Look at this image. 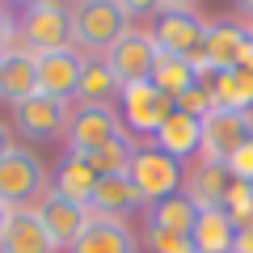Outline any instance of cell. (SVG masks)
Listing matches in <instances>:
<instances>
[{
    "label": "cell",
    "instance_id": "6da1fadb",
    "mask_svg": "<svg viewBox=\"0 0 253 253\" xmlns=\"http://www.w3.org/2000/svg\"><path fill=\"white\" fill-rule=\"evenodd\" d=\"M17 38L26 42L30 55L72 51L76 46L72 9H63L59 0H26V13H21V21H17Z\"/></svg>",
    "mask_w": 253,
    "mask_h": 253
},
{
    "label": "cell",
    "instance_id": "7a4b0ae2",
    "mask_svg": "<svg viewBox=\"0 0 253 253\" xmlns=\"http://www.w3.org/2000/svg\"><path fill=\"white\" fill-rule=\"evenodd\" d=\"M72 26H76V42L84 51L106 55L118 38L131 30V13L118 4V0H84L72 9Z\"/></svg>",
    "mask_w": 253,
    "mask_h": 253
},
{
    "label": "cell",
    "instance_id": "3957f363",
    "mask_svg": "<svg viewBox=\"0 0 253 253\" xmlns=\"http://www.w3.org/2000/svg\"><path fill=\"white\" fill-rule=\"evenodd\" d=\"M46 194V169L34 152L26 148H13L4 161H0V203L9 211H21L30 207L34 199Z\"/></svg>",
    "mask_w": 253,
    "mask_h": 253
},
{
    "label": "cell",
    "instance_id": "277c9868",
    "mask_svg": "<svg viewBox=\"0 0 253 253\" xmlns=\"http://www.w3.org/2000/svg\"><path fill=\"white\" fill-rule=\"evenodd\" d=\"M126 177H131V186L144 194V203L152 207V203H161V199H169V194L181 190V161H173V156L161 152L156 144L152 148H135Z\"/></svg>",
    "mask_w": 253,
    "mask_h": 253
},
{
    "label": "cell",
    "instance_id": "5b68a950",
    "mask_svg": "<svg viewBox=\"0 0 253 253\" xmlns=\"http://www.w3.org/2000/svg\"><path fill=\"white\" fill-rule=\"evenodd\" d=\"M123 114H118L114 106H81L72 114V123H68V152L76 156H93L97 148L114 144V139H123Z\"/></svg>",
    "mask_w": 253,
    "mask_h": 253
},
{
    "label": "cell",
    "instance_id": "8992f818",
    "mask_svg": "<svg viewBox=\"0 0 253 253\" xmlns=\"http://www.w3.org/2000/svg\"><path fill=\"white\" fill-rule=\"evenodd\" d=\"M156 55H161V46H156L152 30H126V34L106 51V63H110V72L118 76V84L126 89V84L152 81Z\"/></svg>",
    "mask_w": 253,
    "mask_h": 253
},
{
    "label": "cell",
    "instance_id": "52a82bcc",
    "mask_svg": "<svg viewBox=\"0 0 253 253\" xmlns=\"http://www.w3.org/2000/svg\"><path fill=\"white\" fill-rule=\"evenodd\" d=\"M118 114H123V123L135 131V135H156L161 131V123L177 110V101L165 97L161 89H156L152 81H139V84H126L123 93H118Z\"/></svg>",
    "mask_w": 253,
    "mask_h": 253
},
{
    "label": "cell",
    "instance_id": "ba28073f",
    "mask_svg": "<svg viewBox=\"0 0 253 253\" xmlns=\"http://www.w3.org/2000/svg\"><path fill=\"white\" fill-rule=\"evenodd\" d=\"M13 123H17V131L26 139H34V144H51V139L68 135L72 110H68V101H59V97H42V93H34V97H26L21 106H13Z\"/></svg>",
    "mask_w": 253,
    "mask_h": 253
},
{
    "label": "cell",
    "instance_id": "9c48e42d",
    "mask_svg": "<svg viewBox=\"0 0 253 253\" xmlns=\"http://www.w3.org/2000/svg\"><path fill=\"white\" fill-rule=\"evenodd\" d=\"M245 139H253V114L211 110V114L203 118V148H199V156L211 161V165H224Z\"/></svg>",
    "mask_w": 253,
    "mask_h": 253
},
{
    "label": "cell",
    "instance_id": "30bf717a",
    "mask_svg": "<svg viewBox=\"0 0 253 253\" xmlns=\"http://www.w3.org/2000/svg\"><path fill=\"white\" fill-rule=\"evenodd\" d=\"M207 30L211 21L203 13H161L152 26V38L161 51H173V55H186V59L199 63L203 46H207Z\"/></svg>",
    "mask_w": 253,
    "mask_h": 253
},
{
    "label": "cell",
    "instance_id": "8fae6325",
    "mask_svg": "<svg viewBox=\"0 0 253 253\" xmlns=\"http://www.w3.org/2000/svg\"><path fill=\"white\" fill-rule=\"evenodd\" d=\"M34 211H38V219H42V228L51 232L55 249H72L76 236L84 232V224L93 219L89 207H81V203H72V199H63V194H55V190H46L42 199H38Z\"/></svg>",
    "mask_w": 253,
    "mask_h": 253
},
{
    "label": "cell",
    "instance_id": "7c38bea8",
    "mask_svg": "<svg viewBox=\"0 0 253 253\" xmlns=\"http://www.w3.org/2000/svg\"><path fill=\"white\" fill-rule=\"evenodd\" d=\"M34 59H38V93L42 97L72 101L76 89H81L84 55L72 46V51H46V55H34Z\"/></svg>",
    "mask_w": 253,
    "mask_h": 253
},
{
    "label": "cell",
    "instance_id": "4fadbf2b",
    "mask_svg": "<svg viewBox=\"0 0 253 253\" xmlns=\"http://www.w3.org/2000/svg\"><path fill=\"white\" fill-rule=\"evenodd\" d=\"M245 38H249V30H245L241 21H232V17L211 21V30H207V46H203L199 63H194V68H199V76H211V72H228V68H236Z\"/></svg>",
    "mask_w": 253,
    "mask_h": 253
},
{
    "label": "cell",
    "instance_id": "5bb4252c",
    "mask_svg": "<svg viewBox=\"0 0 253 253\" xmlns=\"http://www.w3.org/2000/svg\"><path fill=\"white\" fill-rule=\"evenodd\" d=\"M72 253H139L135 232L126 228V219H110V215H93L84 224V232L76 236Z\"/></svg>",
    "mask_w": 253,
    "mask_h": 253
},
{
    "label": "cell",
    "instance_id": "9a60e30c",
    "mask_svg": "<svg viewBox=\"0 0 253 253\" xmlns=\"http://www.w3.org/2000/svg\"><path fill=\"white\" fill-rule=\"evenodd\" d=\"M38 93V59L30 51H4L0 55V101L21 106Z\"/></svg>",
    "mask_w": 253,
    "mask_h": 253
},
{
    "label": "cell",
    "instance_id": "2e32d148",
    "mask_svg": "<svg viewBox=\"0 0 253 253\" xmlns=\"http://www.w3.org/2000/svg\"><path fill=\"white\" fill-rule=\"evenodd\" d=\"M0 253H55V241L34 207H21L9 215V228L0 236Z\"/></svg>",
    "mask_w": 253,
    "mask_h": 253
},
{
    "label": "cell",
    "instance_id": "e0dca14e",
    "mask_svg": "<svg viewBox=\"0 0 253 253\" xmlns=\"http://www.w3.org/2000/svg\"><path fill=\"white\" fill-rule=\"evenodd\" d=\"M152 139H156L161 152L173 156V161H186V156H194V152L203 148V118L186 114V110H173Z\"/></svg>",
    "mask_w": 253,
    "mask_h": 253
},
{
    "label": "cell",
    "instance_id": "ac0fdd59",
    "mask_svg": "<svg viewBox=\"0 0 253 253\" xmlns=\"http://www.w3.org/2000/svg\"><path fill=\"white\" fill-rule=\"evenodd\" d=\"M139 207H148V203L131 186V177H101L97 190H93V199H89L93 215H110V219H126V215H135Z\"/></svg>",
    "mask_w": 253,
    "mask_h": 253
},
{
    "label": "cell",
    "instance_id": "d6986e66",
    "mask_svg": "<svg viewBox=\"0 0 253 253\" xmlns=\"http://www.w3.org/2000/svg\"><path fill=\"white\" fill-rule=\"evenodd\" d=\"M203 84L211 89L215 110L253 114V72H245V68H228V72H211V76H203Z\"/></svg>",
    "mask_w": 253,
    "mask_h": 253
},
{
    "label": "cell",
    "instance_id": "ffe728a7",
    "mask_svg": "<svg viewBox=\"0 0 253 253\" xmlns=\"http://www.w3.org/2000/svg\"><path fill=\"white\" fill-rule=\"evenodd\" d=\"M190 241H194V253H232L236 224L228 219L224 207H207V211H199V219L190 228Z\"/></svg>",
    "mask_w": 253,
    "mask_h": 253
},
{
    "label": "cell",
    "instance_id": "44dd1931",
    "mask_svg": "<svg viewBox=\"0 0 253 253\" xmlns=\"http://www.w3.org/2000/svg\"><path fill=\"white\" fill-rule=\"evenodd\" d=\"M199 68H194V59H186V55H173V51H161L152 63V84L165 93V97L181 101L194 84H199Z\"/></svg>",
    "mask_w": 253,
    "mask_h": 253
},
{
    "label": "cell",
    "instance_id": "7402d4cb",
    "mask_svg": "<svg viewBox=\"0 0 253 253\" xmlns=\"http://www.w3.org/2000/svg\"><path fill=\"white\" fill-rule=\"evenodd\" d=\"M97 173H93V165H89V156H76V152H68L59 161V169H55V194H63V199H72V203H81V207H89V199H93V190H97Z\"/></svg>",
    "mask_w": 253,
    "mask_h": 253
},
{
    "label": "cell",
    "instance_id": "603a6c76",
    "mask_svg": "<svg viewBox=\"0 0 253 253\" xmlns=\"http://www.w3.org/2000/svg\"><path fill=\"white\" fill-rule=\"evenodd\" d=\"M228 186H232V173H228V165H211V161H199L194 169H190V177H186V194L199 203V211H207V207H224Z\"/></svg>",
    "mask_w": 253,
    "mask_h": 253
},
{
    "label": "cell",
    "instance_id": "cb8c5ba5",
    "mask_svg": "<svg viewBox=\"0 0 253 253\" xmlns=\"http://www.w3.org/2000/svg\"><path fill=\"white\" fill-rule=\"evenodd\" d=\"M118 93H123V84H118V76L110 72L106 55H89V59H84V72H81L76 101H81V106H114Z\"/></svg>",
    "mask_w": 253,
    "mask_h": 253
},
{
    "label": "cell",
    "instance_id": "d4e9b609",
    "mask_svg": "<svg viewBox=\"0 0 253 253\" xmlns=\"http://www.w3.org/2000/svg\"><path fill=\"white\" fill-rule=\"evenodd\" d=\"M194 219H199V203L190 199L186 190H177V194H169V199H161V203L148 207V224L169 228V232H186V236H190Z\"/></svg>",
    "mask_w": 253,
    "mask_h": 253
},
{
    "label": "cell",
    "instance_id": "484cf974",
    "mask_svg": "<svg viewBox=\"0 0 253 253\" xmlns=\"http://www.w3.org/2000/svg\"><path fill=\"white\" fill-rule=\"evenodd\" d=\"M131 156H135V139L123 135V139H114V144L97 148V152L89 156V165H93V173H97V177H126Z\"/></svg>",
    "mask_w": 253,
    "mask_h": 253
},
{
    "label": "cell",
    "instance_id": "4316f807",
    "mask_svg": "<svg viewBox=\"0 0 253 253\" xmlns=\"http://www.w3.org/2000/svg\"><path fill=\"white\" fill-rule=\"evenodd\" d=\"M224 211L236 228H249L253 224V181H232L224 194Z\"/></svg>",
    "mask_w": 253,
    "mask_h": 253
},
{
    "label": "cell",
    "instance_id": "83f0119b",
    "mask_svg": "<svg viewBox=\"0 0 253 253\" xmlns=\"http://www.w3.org/2000/svg\"><path fill=\"white\" fill-rule=\"evenodd\" d=\"M144 245L148 253H194V241L186 232H169V228H156V224H148Z\"/></svg>",
    "mask_w": 253,
    "mask_h": 253
},
{
    "label": "cell",
    "instance_id": "f1b7e54d",
    "mask_svg": "<svg viewBox=\"0 0 253 253\" xmlns=\"http://www.w3.org/2000/svg\"><path fill=\"white\" fill-rule=\"evenodd\" d=\"M177 110H186V114H194V118H207L211 110H215V101H211V89H207V84L199 81L194 89L186 93V97L177 101Z\"/></svg>",
    "mask_w": 253,
    "mask_h": 253
},
{
    "label": "cell",
    "instance_id": "f546056e",
    "mask_svg": "<svg viewBox=\"0 0 253 253\" xmlns=\"http://www.w3.org/2000/svg\"><path fill=\"white\" fill-rule=\"evenodd\" d=\"M224 165H228V173H232V181H253V139H245Z\"/></svg>",
    "mask_w": 253,
    "mask_h": 253
},
{
    "label": "cell",
    "instance_id": "4dcf8cb0",
    "mask_svg": "<svg viewBox=\"0 0 253 253\" xmlns=\"http://www.w3.org/2000/svg\"><path fill=\"white\" fill-rule=\"evenodd\" d=\"M13 38H17V21H13V13L0 4V55L13 51Z\"/></svg>",
    "mask_w": 253,
    "mask_h": 253
},
{
    "label": "cell",
    "instance_id": "1f68e13d",
    "mask_svg": "<svg viewBox=\"0 0 253 253\" xmlns=\"http://www.w3.org/2000/svg\"><path fill=\"white\" fill-rule=\"evenodd\" d=\"M131 17H148V13H161V0H118Z\"/></svg>",
    "mask_w": 253,
    "mask_h": 253
},
{
    "label": "cell",
    "instance_id": "d6a6232c",
    "mask_svg": "<svg viewBox=\"0 0 253 253\" xmlns=\"http://www.w3.org/2000/svg\"><path fill=\"white\" fill-rule=\"evenodd\" d=\"M203 0H161V13H199Z\"/></svg>",
    "mask_w": 253,
    "mask_h": 253
},
{
    "label": "cell",
    "instance_id": "836d02e7",
    "mask_svg": "<svg viewBox=\"0 0 253 253\" xmlns=\"http://www.w3.org/2000/svg\"><path fill=\"white\" fill-rule=\"evenodd\" d=\"M232 253H253V224L249 228H236V245Z\"/></svg>",
    "mask_w": 253,
    "mask_h": 253
},
{
    "label": "cell",
    "instance_id": "e575fe53",
    "mask_svg": "<svg viewBox=\"0 0 253 253\" xmlns=\"http://www.w3.org/2000/svg\"><path fill=\"white\" fill-rule=\"evenodd\" d=\"M236 68H245V72H253V34L245 38V46H241V59H236Z\"/></svg>",
    "mask_w": 253,
    "mask_h": 253
},
{
    "label": "cell",
    "instance_id": "d590c367",
    "mask_svg": "<svg viewBox=\"0 0 253 253\" xmlns=\"http://www.w3.org/2000/svg\"><path fill=\"white\" fill-rule=\"evenodd\" d=\"M13 148H17V144H13V139H9V126L0 123V161H4V156H9Z\"/></svg>",
    "mask_w": 253,
    "mask_h": 253
},
{
    "label": "cell",
    "instance_id": "8d00e7d4",
    "mask_svg": "<svg viewBox=\"0 0 253 253\" xmlns=\"http://www.w3.org/2000/svg\"><path fill=\"white\" fill-rule=\"evenodd\" d=\"M236 9H241V17L253 21V0H236Z\"/></svg>",
    "mask_w": 253,
    "mask_h": 253
},
{
    "label": "cell",
    "instance_id": "74e56055",
    "mask_svg": "<svg viewBox=\"0 0 253 253\" xmlns=\"http://www.w3.org/2000/svg\"><path fill=\"white\" fill-rule=\"evenodd\" d=\"M9 215H13V211L4 207V203H0V236H4V228H9Z\"/></svg>",
    "mask_w": 253,
    "mask_h": 253
},
{
    "label": "cell",
    "instance_id": "f35d334b",
    "mask_svg": "<svg viewBox=\"0 0 253 253\" xmlns=\"http://www.w3.org/2000/svg\"><path fill=\"white\" fill-rule=\"evenodd\" d=\"M72 4H84V0H72Z\"/></svg>",
    "mask_w": 253,
    "mask_h": 253
},
{
    "label": "cell",
    "instance_id": "ab89813d",
    "mask_svg": "<svg viewBox=\"0 0 253 253\" xmlns=\"http://www.w3.org/2000/svg\"><path fill=\"white\" fill-rule=\"evenodd\" d=\"M249 34H253V26H249Z\"/></svg>",
    "mask_w": 253,
    "mask_h": 253
}]
</instances>
